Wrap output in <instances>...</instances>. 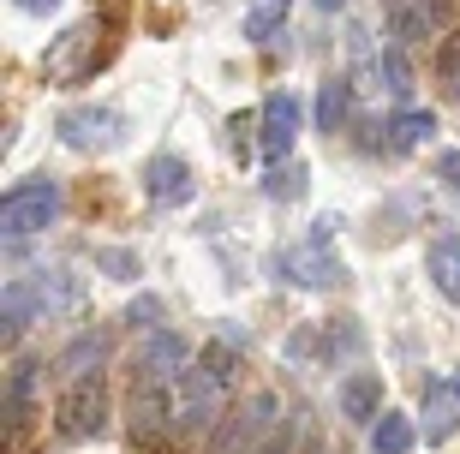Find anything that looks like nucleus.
Listing matches in <instances>:
<instances>
[{
	"label": "nucleus",
	"mask_w": 460,
	"mask_h": 454,
	"mask_svg": "<svg viewBox=\"0 0 460 454\" xmlns=\"http://www.w3.org/2000/svg\"><path fill=\"white\" fill-rule=\"evenodd\" d=\"M335 227H341V216H323L305 239H299V245H288V252L275 257L281 275L299 281V287H341L347 281V263L335 257Z\"/></svg>",
	"instance_id": "obj_1"
},
{
	"label": "nucleus",
	"mask_w": 460,
	"mask_h": 454,
	"mask_svg": "<svg viewBox=\"0 0 460 454\" xmlns=\"http://www.w3.org/2000/svg\"><path fill=\"white\" fill-rule=\"evenodd\" d=\"M54 216H60V185L54 180H24V185H13V191L0 198V234L6 239L42 234Z\"/></svg>",
	"instance_id": "obj_2"
},
{
	"label": "nucleus",
	"mask_w": 460,
	"mask_h": 454,
	"mask_svg": "<svg viewBox=\"0 0 460 454\" xmlns=\"http://www.w3.org/2000/svg\"><path fill=\"white\" fill-rule=\"evenodd\" d=\"M108 424V383L102 377H84V383H66L60 401H54V431L66 442H84V437H102Z\"/></svg>",
	"instance_id": "obj_3"
},
{
	"label": "nucleus",
	"mask_w": 460,
	"mask_h": 454,
	"mask_svg": "<svg viewBox=\"0 0 460 454\" xmlns=\"http://www.w3.org/2000/svg\"><path fill=\"white\" fill-rule=\"evenodd\" d=\"M270 431H275V395H252L245 406L222 413V424H216V437H209L204 454H257L270 442Z\"/></svg>",
	"instance_id": "obj_4"
},
{
	"label": "nucleus",
	"mask_w": 460,
	"mask_h": 454,
	"mask_svg": "<svg viewBox=\"0 0 460 454\" xmlns=\"http://www.w3.org/2000/svg\"><path fill=\"white\" fill-rule=\"evenodd\" d=\"M96 36H102V24H96V18H78L72 31L54 36V49L42 54V72H49L54 85H78V78H90V72L102 67V49H96Z\"/></svg>",
	"instance_id": "obj_5"
},
{
	"label": "nucleus",
	"mask_w": 460,
	"mask_h": 454,
	"mask_svg": "<svg viewBox=\"0 0 460 454\" xmlns=\"http://www.w3.org/2000/svg\"><path fill=\"white\" fill-rule=\"evenodd\" d=\"M227 388H216L204 377V365H191L180 383H173V431L180 437H198V431H209L216 424V406H222Z\"/></svg>",
	"instance_id": "obj_6"
},
{
	"label": "nucleus",
	"mask_w": 460,
	"mask_h": 454,
	"mask_svg": "<svg viewBox=\"0 0 460 454\" xmlns=\"http://www.w3.org/2000/svg\"><path fill=\"white\" fill-rule=\"evenodd\" d=\"M299 114H305V108H299V96H293V90H275V96L263 102V114H257V126H263V132H257V150L270 156L275 168H281V162H293V144H299Z\"/></svg>",
	"instance_id": "obj_7"
},
{
	"label": "nucleus",
	"mask_w": 460,
	"mask_h": 454,
	"mask_svg": "<svg viewBox=\"0 0 460 454\" xmlns=\"http://www.w3.org/2000/svg\"><path fill=\"white\" fill-rule=\"evenodd\" d=\"M198 365L191 359V347L180 335H168V329H155L144 347H137V383H155V388H173L186 370Z\"/></svg>",
	"instance_id": "obj_8"
},
{
	"label": "nucleus",
	"mask_w": 460,
	"mask_h": 454,
	"mask_svg": "<svg viewBox=\"0 0 460 454\" xmlns=\"http://www.w3.org/2000/svg\"><path fill=\"white\" fill-rule=\"evenodd\" d=\"M54 132H60L66 150H114L119 144V114L114 108H66Z\"/></svg>",
	"instance_id": "obj_9"
},
{
	"label": "nucleus",
	"mask_w": 460,
	"mask_h": 454,
	"mask_svg": "<svg viewBox=\"0 0 460 454\" xmlns=\"http://www.w3.org/2000/svg\"><path fill=\"white\" fill-rule=\"evenodd\" d=\"M191 191H198V180L180 156H150L144 162V198L155 209H180V203H191Z\"/></svg>",
	"instance_id": "obj_10"
},
{
	"label": "nucleus",
	"mask_w": 460,
	"mask_h": 454,
	"mask_svg": "<svg viewBox=\"0 0 460 454\" xmlns=\"http://www.w3.org/2000/svg\"><path fill=\"white\" fill-rule=\"evenodd\" d=\"M448 18H455V0H407L389 13V36L394 42H425V36H443Z\"/></svg>",
	"instance_id": "obj_11"
},
{
	"label": "nucleus",
	"mask_w": 460,
	"mask_h": 454,
	"mask_svg": "<svg viewBox=\"0 0 460 454\" xmlns=\"http://www.w3.org/2000/svg\"><path fill=\"white\" fill-rule=\"evenodd\" d=\"M419 431H425L430 442H448L460 431V383H448V377H430L425 383V413H419Z\"/></svg>",
	"instance_id": "obj_12"
},
{
	"label": "nucleus",
	"mask_w": 460,
	"mask_h": 454,
	"mask_svg": "<svg viewBox=\"0 0 460 454\" xmlns=\"http://www.w3.org/2000/svg\"><path fill=\"white\" fill-rule=\"evenodd\" d=\"M31 281V305H36V317H60V311H78V299H84V281L72 270H36L24 275Z\"/></svg>",
	"instance_id": "obj_13"
},
{
	"label": "nucleus",
	"mask_w": 460,
	"mask_h": 454,
	"mask_svg": "<svg viewBox=\"0 0 460 454\" xmlns=\"http://www.w3.org/2000/svg\"><path fill=\"white\" fill-rule=\"evenodd\" d=\"M102 359H108V335H102V329H84V335L72 341L66 353L54 359V377H60V383H84V377H102Z\"/></svg>",
	"instance_id": "obj_14"
},
{
	"label": "nucleus",
	"mask_w": 460,
	"mask_h": 454,
	"mask_svg": "<svg viewBox=\"0 0 460 454\" xmlns=\"http://www.w3.org/2000/svg\"><path fill=\"white\" fill-rule=\"evenodd\" d=\"M341 413L358 424H376L389 406H383V377L376 370H358V377H347L341 383Z\"/></svg>",
	"instance_id": "obj_15"
},
{
	"label": "nucleus",
	"mask_w": 460,
	"mask_h": 454,
	"mask_svg": "<svg viewBox=\"0 0 460 454\" xmlns=\"http://www.w3.org/2000/svg\"><path fill=\"white\" fill-rule=\"evenodd\" d=\"M383 132H389V138H383V150H389V156H407V150H419V144L437 132V114H425V108H407V114H394Z\"/></svg>",
	"instance_id": "obj_16"
},
{
	"label": "nucleus",
	"mask_w": 460,
	"mask_h": 454,
	"mask_svg": "<svg viewBox=\"0 0 460 454\" xmlns=\"http://www.w3.org/2000/svg\"><path fill=\"white\" fill-rule=\"evenodd\" d=\"M425 270H430V281H437V293H443L448 305H460V245L455 239H437V245H430Z\"/></svg>",
	"instance_id": "obj_17"
},
{
	"label": "nucleus",
	"mask_w": 460,
	"mask_h": 454,
	"mask_svg": "<svg viewBox=\"0 0 460 454\" xmlns=\"http://www.w3.org/2000/svg\"><path fill=\"white\" fill-rule=\"evenodd\" d=\"M347 108H353V96H347V78H323V90H317V132H341L347 126Z\"/></svg>",
	"instance_id": "obj_18"
},
{
	"label": "nucleus",
	"mask_w": 460,
	"mask_h": 454,
	"mask_svg": "<svg viewBox=\"0 0 460 454\" xmlns=\"http://www.w3.org/2000/svg\"><path fill=\"white\" fill-rule=\"evenodd\" d=\"M412 437H419V424H412L407 413H383V419L371 424V449L376 454H407Z\"/></svg>",
	"instance_id": "obj_19"
},
{
	"label": "nucleus",
	"mask_w": 460,
	"mask_h": 454,
	"mask_svg": "<svg viewBox=\"0 0 460 454\" xmlns=\"http://www.w3.org/2000/svg\"><path fill=\"white\" fill-rule=\"evenodd\" d=\"M31 317H36L31 281H24V275H13V281H6V299H0V323H6V341L24 335V323H31Z\"/></svg>",
	"instance_id": "obj_20"
},
{
	"label": "nucleus",
	"mask_w": 460,
	"mask_h": 454,
	"mask_svg": "<svg viewBox=\"0 0 460 454\" xmlns=\"http://www.w3.org/2000/svg\"><path fill=\"white\" fill-rule=\"evenodd\" d=\"M288 6L293 0H252V6H245V42H270V36L288 24Z\"/></svg>",
	"instance_id": "obj_21"
},
{
	"label": "nucleus",
	"mask_w": 460,
	"mask_h": 454,
	"mask_svg": "<svg viewBox=\"0 0 460 454\" xmlns=\"http://www.w3.org/2000/svg\"><path fill=\"white\" fill-rule=\"evenodd\" d=\"M31 388H36V365H13V388H6V424H13V437L24 431V413H31Z\"/></svg>",
	"instance_id": "obj_22"
},
{
	"label": "nucleus",
	"mask_w": 460,
	"mask_h": 454,
	"mask_svg": "<svg viewBox=\"0 0 460 454\" xmlns=\"http://www.w3.org/2000/svg\"><path fill=\"white\" fill-rule=\"evenodd\" d=\"M305 185H311V174H305V162H281V168L263 180V191H270L275 203H299L305 198Z\"/></svg>",
	"instance_id": "obj_23"
},
{
	"label": "nucleus",
	"mask_w": 460,
	"mask_h": 454,
	"mask_svg": "<svg viewBox=\"0 0 460 454\" xmlns=\"http://www.w3.org/2000/svg\"><path fill=\"white\" fill-rule=\"evenodd\" d=\"M198 365H204V377H209L216 388H227V383H234V365H239L234 341H209L204 353H198Z\"/></svg>",
	"instance_id": "obj_24"
},
{
	"label": "nucleus",
	"mask_w": 460,
	"mask_h": 454,
	"mask_svg": "<svg viewBox=\"0 0 460 454\" xmlns=\"http://www.w3.org/2000/svg\"><path fill=\"white\" fill-rule=\"evenodd\" d=\"M376 78H383V90H389L394 102L412 96V72H407V60H401V49H383V60H376Z\"/></svg>",
	"instance_id": "obj_25"
},
{
	"label": "nucleus",
	"mask_w": 460,
	"mask_h": 454,
	"mask_svg": "<svg viewBox=\"0 0 460 454\" xmlns=\"http://www.w3.org/2000/svg\"><path fill=\"white\" fill-rule=\"evenodd\" d=\"M437 72H443V90H448V96H460V31H448L443 54H437Z\"/></svg>",
	"instance_id": "obj_26"
},
{
	"label": "nucleus",
	"mask_w": 460,
	"mask_h": 454,
	"mask_svg": "<svg viewBox=\"0 0 460 454\" xmlns=\"http://www.w3.org/2000/svg\"><path fill=\"white\" fill-rule=\"evenodd\" d=\"M299 449H305V431H299V424H275V431H270V442H263V449H257V454H299Z\"/></svg>",
	"instance_id": "obj_27"
},
{
	"label": "nucleus",
	"mask_w": 460,
	"mask_h": 454,
	"mask_svg": "<svg viewBox=\"0 0 460 454\" xmlns=\"http://www.w3.org/2000/svg\"><path fill=\"white\" fill-rule=\"evenodd\" d=\"M227 132H234V156L245 162V156H252V132H263V126H257L252 114H234V120H227Z\"/></svg>",
	"instance_id": "obj_28"
},
{
	"label": "nucleus",
	"mask_w": 460,
	"mask_h": 454,
	"mask_svg": "<svg viewBox=\"0 0 460 454\" xmlns=\"http://www.w3.org/2000/svg\"><path fill=\"white\" fill-rule=\"evenodd\" d=\"M126 323H137V329H155V323H162V299H150V293H144V299H132Z\"/></svg>",
	"instance_id": "obj_29"
},
{
	"label": "nucleus",
	"mask_w": 460,
	"mask_h": 454,
	"mask_svg": "<svg viewBox=\"0 0 460 454\" xmlns=\"http://www.w3.org/2000/svg\"><path fill=\"white\" fill-rule=\"evenodd\" d=\"M96 263H102V270H114V275H137V257L132 252H96Z\"/></svg>",
	"instance_id": "obj_30"
},
{
	"label": "nucleus",
	"mask_w": 460,
	"mask_h": 454,
	"mask_svg": "<svg viewBox=\"0 0 460 454\" xmlns=\"http://www.w3.org/2000/svg\"><path fill=\"white\" fill-rule=\"evenodd\" d=\"M437 174H443V180L460 191V150H443V156H437Z\"/></svg>",
	"instance_id": "obj_31"
},
{
	"label": "nucleus",
	"mask_w": 460,
	"mask_h": 454,
	"mask_svg": "<svg viewBox=\"0 0 460 454\" xmlns=\"http://www.w3.org/2000/svg\"><path fill=\"white\" fill-rule=\"evenodd\" d=\"M13 6H24V13H54L60 0H13Z\"/></svg>",
	"instance_id": "obj_32"
},
{
	"label": "nucleus",
	"mask_w": 460,
	"mask_h": 454,
	"mask_svg": "<svg viewBox=\"0 0 460 454\" xmlns=\"http://www.w3.org/2000/svg\"><path fill=\"white\" fill-rule=\"evenodd\" d=\"M299 454H323V437H317V431H305V449Z\"/></svg>",
	"instance_id": "obj_33"
},
{
	"label": "nucleus",
	"mask_w": 460,
	"mask_h": 454,
	"mask_svg": "<svg viewBox=\"0 0 460 454\" xmlns=\"http://www.w3.org/2000/svg\"><path fill=\"white\" fill-rule=\"evenodd\" d=\"M317 6H323V13H335V6H341V0H317Z\"/></svg>",
	"instance_id": "obj_34"
},
{
	"label": "nucleus",
	"mask_w": 460,
	"mask_h": 454,
	"mask_svg": "<svg viewBox=\"0 0 460 454\" xmlns=\"http://www.w3.org/2000/svg\"><path fill=\"white\" fill-rule=\"evenodd\" d=\"M394 6H407V0H394Z\"/></svg>",
	"instance_id": "obj_35"
}]
</instances>
